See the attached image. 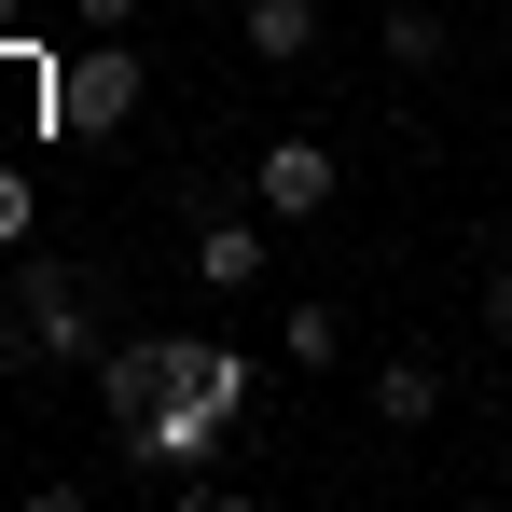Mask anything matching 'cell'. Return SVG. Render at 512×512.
<instances>
[{
  "label": "cell",
  "mask_w": 512,
  "mask_h": 512,
  "mask_svg": "<svg viewBox=\"0 0 512 512\" xmlns=\"http://www.w3.org/2000/svg\"><path fill=\"white\" fill-rule=\"evenodd\" d=\"M236 416H250V360H236L222 333H180L167 346V402H153L139 429H111V443H125L153 485H180V471H222Z\"/></svg>",
  "instance_id": "cell-1"
},
{
  "label": "cell",
  "mask_w": 512,
  "mask_h": 512,
  "mask_svg": "<svg viewBox=\"0 0 512 512\" xmlns=\"http://www.w3.org/2000/svg\"><path fill=\"white\" fill-rule=\"evenodd\" d=\"M97 291H84V263H56V250H28L14 277H0V374H42V360H84L97 374Z\"/></svg>",
  "instance_id": "cell-2"
},
{
  "label": "cell",
  "mask_w": 512,
  "mask_h": 512,
  "mask_svg": "<svg viewBox=\"0 0 512 512\" xmlns=\"http://www.w3.org/2000/svg\"><path fill=\"white\" fill-rule=\"evenodd\" d=\"M42 84H56V125H70V139H125V125H139V97H153V70H139V42H125V28H84V56H56Z\"/></svg>",
  "instance_id": "cell-3"
},
{
  "label": "cell",
  "mask_w": 512,
  "mask_h": 512,
  "mask_svg": "<svg viewBox=\"0 0 512 512\" xmlns=\"http://www.w3.org/2000/svg\"><path fill=\"white\" fill-rule=\"evenodd\" d=\"M250 208L263 222H333V139H263Z\"/></svg>",
  "instance_id": "cell-4"
},
{
  "label": "cell",
  "mask_w": 512,
  "mask_h": 512,
  "mask_svg": "<svg viewBox=\"0 0 512 512\" xmlns=\"http://www.w3.org/2000/svg\"><path fill=\"white\" fill-rule=\"evenodd\" d=\"M194 277H208V291H263V277H277V222H263V208H208V222H194Z\"/></svg>",
  "instance_id": "cell-5"
},
{
  "label": "cell",
  "mask_w": 512,
  "mask_h": 512,
  "mask_svg": "<svg viewBox=\"0 0 512 512\" xmlns=\"http://www.w3.org/2000/svg\"><path fill=\"white\" fill-rule=\"evenodd\" d=\"M167 346H180V333H125V346H97V402H111V429H139L153 402H167Z\"/></svg>",
  "instance_id": "cell-6"
},
{
  "label": "cell",
  "mask_w": 512,
  "mask_h": 512,
  "mask_svg": "<svg viewBox=\"0 0 512 512\" xmlns=\"http://www.w3.org/2000/svg\"><path fill=\"white\" fill-rule=\"evenodd\" d=\"M250 56L263 70H305L319 56V0H250Z\"/></svg>",
  "instance_id": "cell-7"
},
{
  "label": "cell",
  "mask_w": 512,
  "mask_h": 512,
  "mask_svg": "<svg viewBox=\"0 0 512 512\" xmlns=\"http://www.w3.org/2000/svg\"><path fill=\"white\" fill-rule=\"evenodd\" d=\"M374 416H388V429H429V416H443V374H429V360H388V374H374Z\"/></svg>",
  "instance_id": "cell-8"
},
{
  "label": "cell",
  "mask_w": 512,
  "mask_h": 512,
  "mask_svg": "<svg viewBox=\"0 0 512 512\" xmlns=\"http://www.w3.org/2000/svg\"><path fill=\"white\" fill-rule=\"evenodd\" d=\"M388 70H443V14H429V0L388 14Z\"/></svg>",
  "instance_id": "cell-9"
},
{
  "label": "cell",
  "mask_w": 512,
  "mask_h": 512,
  "mask_svg": "<svg viewBox=\"0 0 512 512\" xmlns=\"http://www.w3.org/2000/svg\"><path fill=\"white\" fill-rule=\"evenodd\" d=\"M277 360L319 374V360H333V305H291V319H277Z\"/></svg>",
  "instance_id": "cell-10"
},
{
  "label": "cell",
  "mask_w": 512,
  "mask_h": 512,
  "mask_svg": "<svg viewBox=\"0 0 512 512\" xmlns=\"http://www.w3.org/2000/svg\"><path fill=\"white\" fill-rule=\"evenodd\" d=\"M485 333L512 346V263H485Z\"/></svg>",
  "instance_id": "cell-11"
},
{
  "label": "cell",
  "mask_w": 512,
  "mask_h": 512,
  "mask_svg": "<svg viewBox=\"0 0 512 512\" xmlns=\"http://www.w3.org/2000/svg\"><path fill=\"white\" fill-rule=\"evenodd\" d=\"M14 236H28V180L0 167V250H14Z\"/></svg>",
  "instance_id": "cell-12"
},
{
  "label": "cell",
  "mask_w": 512,
  "mask_h": 512,
  "mask_svg": "<svg viewBox=\"0 0 512 512\" xmlns=\"http://www.w3.org/2000/svg\"><path fill=\"white\" fill-rule=\"evenodd\" d=\"M70 28H139V0H70Z\"/></svg>",
  "instance_id": "cell-13"
}]
</instances>
